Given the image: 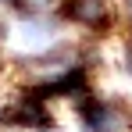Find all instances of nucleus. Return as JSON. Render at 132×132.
<instances>
[{
  "mask_svg": "<svg viewBox=\"0 0 132 132\" xmlns=\"http://www.w3.org/2000/svg\"><path fill=\"white\" fill-rule=\"evenodd\" d=\"M57 18L100 39L107 32H118V4L114 0H57Z\"/></svg>",
  "mask_w": 132,
  "mask_h": 132,
  "instance_id": "f257e3e1",
  "label": "nucleus"
}]
</instances>
